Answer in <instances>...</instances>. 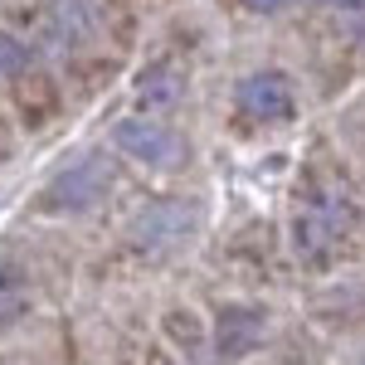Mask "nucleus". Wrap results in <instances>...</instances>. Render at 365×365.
Returning <instances> with one entry per match:
<instances>
[{
    "instance_id": "obj_6",
    "label": "nucleus",
    "mask_w": 365,
    "mask_h": 365,
    "mask_svg": "<svg viewBox=\"0 0 365 365\" xmlns=\"http://www.w3.org/2000/svg\"><path fill=\"white\" fill-rule=\"evenodd\" d=\"M268 336V312L253 302H229L215 317V356L220 361H244L258 351V341Z\"/></svg>"
},
{
    "instance_id": "obj_7",
    "label": "nucleus",
    "mask_w": 365,
    "mask_h": 365,
    "mask_svg": "<svg viewBox=\"0 0 365 365\" xmlns=\"http://www.w3.org/2000/svg\"><path fill=\"white\" fill-rule=\"evenodd\" d=\"M185 68L180 63H170V58H161V63H151V68H141L137 73V113L146 117H161V113H175L180 103H185Z\"/></svg>"
},
{
    "instance_id": "obj_1",
    "label": "nucleus",
    "mask_w": 365,
    "mask_h": 365,
    "mask_svg": "<svg viewBox=\"0 0 365 365\" xmlns=\"http://www.w3.org/2000/svg\"><path fill=\"white\" fill-rule=\"evenodd\" d=\"M351 225H356V210L341 190H307L292 205V249L307 263H322L327 253H336Z\"/></svg>"
},
{
    "instance_id": "obj_12",
    "label": "nucleus",
    "mask_w": 365,
    "mask_h": 365,
    "mask_svg": "<svg viewBox=\"0 0 365 365\" xmlns=\"http://www.w3.org/2000/svg\"><path fill=\"white\" fill-rule=\"evenodd\" d=\"M361 365H365V356H361Z\"/></svg>"
},
{
    "instance_id": "obj_9",
    "label": "nucleus",
    "mask_w": 365,
    "mask_h": 365,
    "mask_svg": "<svg viewBox=\"0 0 365 365\" xmlns=\"http://www.w3.org/2000/svg\"><path fill=\"white\" fill-rule=\"evenodd\" d=\"M83 34H88V10L78 0H54V10H49V39H54V49L78 44Z\"/></svg>"
},
{
    "instance_id": "obj_3",
    "label": "nucleus",
    "mask_w": 365,
    "mask_h": 365,
    "mask_svg": "<svg viewBox=\"0 0 365 365\" xmlns=\"http://www.w3.org/2000/svg\"><path fill=\"white\" fill-rule=\"evenodd\" d=\"M113 180H117L113 156L93 151V156L73 161L63 175L49 180V190H44V210H54V215H83V210H93L98 200L113 190Z\"/></svg>"
},
{
    "instance_id": "obj_4",
    "label": "nucleus",
    "mask_w": 365,
    "mask_h": 365,
    "mask_svg": "<svg viewBox=\"0 0 365 365\" xmlns=\"http://www.w3.org/2000/svg\"><path fill=\"white\" fill-rule=\"evenodd\" d=\"M234 108H239V117H249L258 127H278V122H292L297 93L287 83V73H278V68H253L234 88Z\"/></svg>"
},
{
    "instance_id": "obj_8",
    "label": "nucleus",
    "mask_w": 365,
    "mask_h": 365,
    "mask_svg": "<svg viewBox=\"0 0 365 365\" xmlns=\"http://www.w3.org/2000/svg\"><path fill=\"white\" fill-rule=\"evenodd\" d=\"M29 302H34V287H29L25 263L0 258V331L20 327V322L29 317Z\"/></svg>"
},
{
    "instance_id": "obj_5",
    "label": "nucleus",
    "mask_w": 365,
    "mask_h": 365,
    "mask_svg": "<svg viewBox=\"0 0 365 365\" xmlns=\"http://www.w3.org/2000/svg\"><path fill=\"white\" fill-rule=\"evenodd\" d=\"M200 229V210L195 205H180V200H161V205H151L146 215L137 220V244L151 253H170V249H185L190 244V234Z\"/></svg>"
},
{
    "instance_id": "obj_10",
    "label": "nucleus",
    "mask_w": 365,
    "mask_h": 365,
    "mask_svg": "<svg viewBox=\"0 0 365 365\" xmlns=\"http://www.w3.org/2000/svg\"><path fill=\"white\" fill-rule=\"evenodd\" d=\"M25 63H29V49L15 39V34H5V29H0V78H20V73H25Z\"/></svg>"
},
{
    "instance_id": "obj_2",
    "label": "nucleus",
    "mask_w": 365,
    "mask_h": 365,
    "mask_svg": "<svg viewBox=\"0 0 365 365\" xmlns=\"http://www.w3.org/2000/svg\"><path fill=\"white\" fill-rule=\"evenodd\" d=\"M113 146L127 156V161H137L141 170H175L185 166V156H190V141L180 137L170 122L161 117H122L113 127Z\"/></svg>"
},
{
    "instance_id": "obj_11",
    "label": "nucleus",
    "mask_w": 365,
    "mask_h": 365,
    "mask_svg": "<svg viewBox=\"0 0 365 365\" xmlns=\"http://www.w3.org/2000/svg\"><path fill=\"white\" fill-rule=\"evenodd\" d=\"M239 5H244L249 15H282L292 0H239Z\"/></svg>"
}]
</instances>
